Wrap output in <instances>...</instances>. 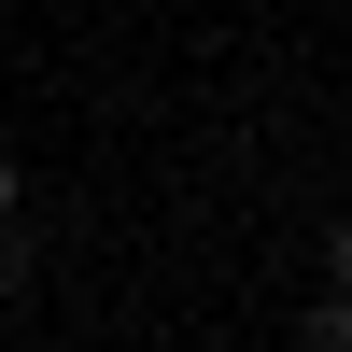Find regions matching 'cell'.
Masks as SVG:
<instances>
[{
	"label": "cell",
	"mask_w": 352,
	"mask_h": 352,
	"mask_svg": "<svg viewBox=\"0 0 352 352\" xmlns=\"http://www.w3.org/2000/svg\"><path fill=\"white\" fill-rule=\"evenodd\" d=\"M0 212H14V155H0Z\"/></svg>",
	"instance_id": "2"
},
{
	"label": "cell",
	"mask_w": 352,
	"mask_h": 352,
	"mask_svg": "<svg viewBox=\"0 0 352 352\" xmlns=\"http://www.w3.org/2000/svg\"><path fill=\"white\" fill-rule=\"evenodd\" d=\"M324 282H338V296H352V226H324Z\"/></svg>",
	"instance_id": "1"
}]
</instances>
